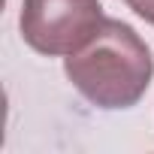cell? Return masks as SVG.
I'll list each match as a JSON object with an SVG mask.
<instances>
[{
	"label": "cell",
	"instance_id": "cell-1",
	"mask_svg": "<svg viewBox=\"0 0 154 154\" xmlns=\"http://www.w3.org/2000/svg\"><path fill=\"white\" fill-rule=\"evenodd\" d=\"M63 69L75 91L94 106L130 109L151 85L154 60L130 24L106 18L79 51L66 54Z\"/></svg>",
	"mask_w": 154,
	"mask_h": 154
},
{
	"label": "cell",
	"instance_id": "cell-2",
	"mask_svg": "<svg viewBox=\"0 0 154 154\" xmlns=\"http://www.w3.org/2000/svg\"><path fill=\"white\" fill-rule=\"evenodd\" d=\"M103 21L100 0H24L21 36L39 54H72Z\"/></svg>",
	"mask_w": 154,
	"mask_h": 154
},
{
	"label": "cell",
	"instance_id": "cell-3",
	"mask_svg": "<svg viewBox=\"0 0 154 154\" xmlns=\"http://www.w3.org/2000/svg\"><path fill=\"white\" fill-rule=\"evenodd\" d=\"M124 3H127L139 18H145L148 24H154V0H124Z\"/></svg>",
	"mask_w": 154,
	"mask_h": 154
}]
</instances>
